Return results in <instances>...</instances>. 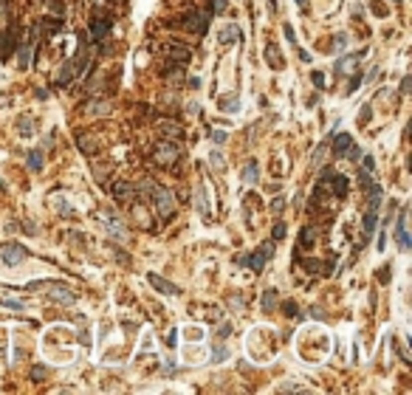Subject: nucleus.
Here are the masks:
<instances>
[{
    "mask_svg": "<svg viewBox=\"0 0 412 395\" xmlns=\"http://www.w3.org/2000/svg\"><path fill=\"white\" fill-rule=\"evenodd\" d=\"M28 167L34 169V172L43 169V150H31V153H28Z\"/></svg>",
    "mask_w": 412,
    "mask_h": 395,
    "instance_id": "ddd939ff",
    "label": "nucleus"
},
{
    "mask_svg": "<svg viewBox=\"0 0 412 395\" xmlns=\"http://www.w3.org/2000/svg\"><path fill=\"white\" fill-rule=\"evenodd\" d=\"M274 257V243H265L257 254H251V257H246L243 263L251 268V271H263V265H265V260H271Z\"/></svg>",
    "mask_w": 412,
    "mask_h": 395,
    "instance_id": "7ed1b4c3",
    "label": "nucleus"
},
{
    "mask_svg": "<svg viewBox=\"0 0 412 395\" xmlns=\"http://www.w3.org/2000/svg\"><path fill=\"white\" fill-rule=\"evenodd\" d=\"M110 28H113V23L105 14H96V17L90 20V37L93 40H107L110 37Z\"/></svg>",
    "mask_w": 412,
    "mask_h": 395,
    "instance_id": "20e7f679",
    "label": "nucleus"
},
{
    "mask_svg": "<svg viewBox=\"0 0 412 395\" xmlns=\"http://www.w3.org/2000/svg\"><path fill=\"white\" fill-rule=\"evenodd\" d=\"M237 37H240V28L237 26H226L220 31V43H235Z\"/></svg>",
    "mask_w": 412,
    "mask_h": 395,
    "instance_id": "4468645a",
    "label": "nucleus"
},
{
    "mask_svg": "<svg viewBox=\"0 0 412 395\" xmlns=\"http://www.w3.org/2000/svg\"><path fill=\"white\" fill-rule=\"evenodd\" d=\"M3 37H6V40H0V54L6 57V54L14 48V31H9V34H3Z\"/></svg>",
    "mask_w": 412,
    "mask_h": 395,
    "instance_id": "a211bd4d",
    "label": "nucleus"
},
{
    "mask_svg": "<svg viewBox=\"0 0 412 395\" xmlns=\"http://www.w3.org/2000/svg\"><path fill=\"white\" fill-rule=\"evenodd\" d=\"M302 237H305V240H302V246H311V243H314V229H305V232H302Z\"/></svg>",
    "mask_w": 412,
    "mask_h": 395,
    "instance_id": "c85d7f7f",
    "label": "nucleus"
},
{
    "mask_svg": "<svg viewBox=\"0 0 412 395\" xmlns=\"http://www.w3.org/2000/svg\"><path fill=\"white\" fill-rule=\"evenodd\" d=\"M271 206H274V209H277V212H280V209H282V206H285V201H282V198H277V201H274V203H271Z\"/></svg>",
    "mask_w": 412,
    "mask_h": 395,
    "instance_id": "58836bf2",
    "label": "nucleus"
},
{
    "mask_svg": "<svg viewBox=\"0 0 412 395\" xmlns=\"http://www.w3.org/2000/svg\"><path fill=\"white\" fill-rule=\"evenodd\" d=\"M265 54H268V62H271V65H280V51H277L274 45H268V48H265Z\"/></svg>",
    "mask_w": 412,
    "mask_h": 395,
    "instance_id": "5701e85b",
    "label": "nucleus"
},
{
    "mask_svg": "<svg viewBox=\"0 0 412 395\" xmlns=\"http://www.w3.org/2000/svg\"><path fill=\"white\" fill-rule=\"evenodd\" d=\"M212 141H215V144H223V141H226V133L223 130H212Z\"/></svg>",
    "mask_w": 412,
    "mask_h": 395,
    "instance_id": "bb28decb",
    "label": "nucleus"
},
{
    "mask_svg": "<svg viewBox=\"0 0 412 395\" xmlns=\"http://www.w3.org/2000/svg\"><path fill=\"white\" fill-rule=\"evenodd\" d=\"M395 235H398V246L401 251H410V235H407V212L398 215V226H395Z\"/></svg>",
    "mask_w": 412,
    "mask_h": 395,
    "instance_id": "6e6552de",
    "label": "nucleus"
},
{
    "mask_svg": "<svg viewBox=\"0 0 412 395\" xmlns=\"http://www.w3.org/2000/svg\"><path fill=\"white\" fill-rule=\"evenodd\" d=\"M20 130H23V133H31V122H26V119H23V122H20Z\"/></svg>",
    "mask_w": 412,
    "mask_h": 395,
    "instance_id": "e433bc0d",
    "label": "nucleus"
},
{
    "mask_svg": "<svg viewBox=\"0 0 412 395\" xmlns=\"http://www.w3.org/2000/svg\"><path fill=\"white\" fill-rule=\"evenodd\" d=\"M147 280L156 285V291H161V294H169V297H178L181 294V288L178 285H172V282H167V280H161L158 274H147Z\"/></svg>",
    "mask_w": 412,
    "mask_h": 395,
    "instance_id": "423d86ee",
    "label": "nucleus"
},
{
    "mask_svg": "<svg viewBox=\"0 0 412 395\" xmlns=\"http://www.w3.org/2000/svg\"><path fill=\"white\" fill-rule=\"evenodd\" d=\"M161 130L167 133V136H172V139H181V127H178L175 122H164L161 124Z\"/></svg>",
    "mask_w": 412,
    "mask_h": 395,
    "instance_id": "6ab92c4d",
    "label": "nucleus"
},
{
    "mask_svg": "<svg viewBox=\"0 0 412 395\" xmlns=\"http://www.w3.org/2000/svg\"><path fill=\"white\" fill-rule=\"evenodd\" d=\"M350 144H353L350 136H347V133H339V136L333 139V156L344 158V156H347V150H350Z\"/></svg>",
    "mask_w": 412,
    "mask_h": 395,
    "instance_id": "1a4fd4ad",
    "label": "nucleus"
},
{
    "mask_svg": "<svg viewBox=\"0 0 412 395\" xmlns=\"http://www.w3.org/2000/svg\"><path fill=\"white\" fill-rule=\"evenodd\" d=\"M410 88H412V77H404V82H401V93L404 96L410 93Z\"/></svg>",
    "mask_w": 412,
    "mask_h": 395,
    "instance_id": "c756f323",
    "label": "nucleus"
},
{
    "mask_svg": "<svg viewBox=\"0 0 412 395\" xmlns=\"http://www.w3.org/2000/svg\"><path fill=\"white\" fill-rule=\"evenodd\" d=\"M243 181H246V184H257V181H260V167H257V164H246Z\"/></svg>",
    "mask_w": 412,
    "mask_h": 395,
    "instance_id": "9b49d317",
    "label": "nucleus"
},
{
    "mask_svg": "<svg viewBox=\"0 0 412 395\" xmlns=\"http://www.w3.org/2000/svg\"><path fill=\"white\" fill-rule=\"evenodd\" d=\"M330 181H333V192L336 195L347 192V181H344V175H336V172H333V175H330Z\"/></svg>",
    "mask_w": 412,
    "mask_h": 395,
    "instance_id": "2eb2a0df",
    "label": "nucleus"
},
{
    "mask_svg": "<svg viewBox=\"0 0 412 395\" xmlns=\"http://www.w3.org/2000/svg\"><path fill=\"white\" fill-rule=\"evenodd\" d=\"M28 57H31V43L20 48V68H26L28 62H31V60H28Z\"/></svg>",
    "mask_w": 412,
    "mask_h": 395,
    "instance_id": "412c9836",
    "label": "nucleus"
},
{
    "mask_svg": "<svg viewBox=\"0 0 412 395\" xmlns=\"http://www.w3.org/2000/svg\"><path fill=\"white\" fill-rule=\"evenodd\" d=\"M226 359V350H223V347H218V350H215V356H212V361H223Z\"/></svg>",
    "mask_w": 412,
    "mask_h": 395,
    "instance_id": "f704fd0d",
    "label": "nucleus"
},
{
    "mask_svg": "<svg viewBox=\"0 0 412 395\" xmlns=\"http://www.w3.org/2000/svg\"><path fill=\"white\" fill-rule=\"evenodd\" d=\"M297 3H299V6H305V0H297Z\"/></svg>",
    "mask_w": 412,
    "mask_h": 395,
    "instance_id": "a19ab883",
    "label": "nucleus"
},
{
    "mask_svg": "<svg viewBox=\"0 0 412 395\" xmlns=\"http://www.w3.org/2000/svg\"><path fill=\"white\" fill-rule=\"evenodd\" d=\"M34 378L40 381V378H45V370L43 367H34Z\"/></svg>",
    "mask_w": 412,
    "mask_h": 395,
    "instance_id": "4c0bfd02",
    "label": "nucleus"
},
{
    "mask_svg": "<svg viewBox=\"0 0 412 395\" xmlns=\"http://www.w3.org/2000/svg\"><path fill=\"white\" fill-rule=\"evenodd\" d=\"M393 3H398V0H393Z\"/></svg>",
    "mask_w": 412,
    "mask_h": 395,
    "instance_id": "37998d69",
    "label": "nucleus"
},
{
    "mask_svg": "<svg viewBox=\"0 0 412 395\" xmlns=\"http://www.w3.org/2000/svg\"><path fill=\"white\" fill-rule=\"evenodd\" d=\"M378 206H381V186L370 184V212H376Z\"/></svg>",
    "mask_w": 412,
    "mask_h": 395,
    "instance_id": "f8f14e48",
    "label": "nucleus"
},
{
    "mask_svg": "<svg viewBox=\"0 0 412 395\" xmlns=\"http://www.w3.org/2000/svg\"><path fill=\"white\" fill-rule=\"evenodd\" d=\"M161 51L169 54L175 62H189V57H192V51H189V48H184V45H172V43L161 45Z\"/></svg>",
    "mask_w": 412,
    "mask_h": 395,
    "instance_id": "0eeeda50",
    "label": "nucleus"
},
{
    "mask_svg": "<svg viewBox=\"0 0 412 395\" xmlns=\"http://www.w3.org/2000/svg\"><path fill=\"white\" fill-rule=\"evenodd\" d=\"M282 31H285V37H288V43H297V37H294V28H291L288 23L282 26Z\"/></svg>",
    "mask_w": 412,
    "mask_h": 395,
    "instance_id": "2f4dec72",
    "label": "nucleus"
},
{
    "mask_svg": "<svg viewBox=\"0 0 412 395\" xmlns=\"http://www.w3.org/2000/svg\"><path fill=\"white\" fill-rule=\"evenodd\" d=\"M206 23H209V14H203V11H192V14H186L184 17V26L195 34H203L206 31Z\"/></svg>",
    "mask_w": 412,
    "mask_h": 395,
    "instance_id": "39448f33",
    "label": "nucleus"
},
{
    "mask_svg": "<svg viewBox=\"0 0 412 395\" xmlns=\"http://www.w3.org/2000/svg\"><path fill=\"white\" fill-rule=\"evenodd\" d=\"M274 302H277V291H265V297H263V308H265V311H271V308H274Z\"/></svg>",
    "mask_w": 412,
    "mask_h": 395,
    "instance_id": "4be33fe9",
    "label": "nucleus"
},
{
    "mask_svg": "<svg viewBox=\"0 0 412 395\" xmlns=\"http://www.w3.org/2000/svg\"><path fill=\"white\" fill-rule=\"evenodd\" d=\"M285 237V223H277L274 226V240H282Z\"/></svg>",
    "mask_w": 412,
    "mask_h": 395,
    "instance_id": "cd10ccee",
    "label": "nucleus"
},
{
    "mask_svg": "<svg viewBox=\"0 0 412 395\" xmlns=\"http://www.w3.org/2000/svg\"><path fill=\"white\" fill-rule=\"evenodd\" d=\"M361 167H364V172H373V169H376V161H373V156H361Z\"/></svg>",
    "mask_w": 412,
    "mask_h": 395,
    "instance_id": "393cba45",
    "label": "nucleus"
},
{
    "mask_svg": "<svg viewBox=\"0 0 412 395\" xmlns=\"http://www.w3.org/2000/svg\"><path fill=\"white\" fill-rule=\"evenodd\" d=\"M0 186H3V181H0Z\"/></svg>",
    "mask_w": 412,
    "mask_h": 395,
    "instance_id": "79ce46f5",
    "label": "nucleus"
},
{
    "mask_svg": "<svg viewBox=\"0 0 412 395\" xmlns=\"http://www.w3.org/2000/svg\"><path fill=\"white\" fill-rule=\"evenodd\" d=\"M209 158H212V164H215V167H223V158H220V156H218V153H212V156H209Z\"/></svg>",
    "mask_w": 412,
    "mask_h": 395,
    "instance_id": "c9c22d12",
    "label": "nucleus"
},
{
    "mask_svg": "<svg viewBox=\"0 0 412 395\" xmlns=\"http://www.w3.org/2000/svg\"><path fill=\"white\" fill-rule=\"evenodd\" d=\"M0 257H3V263L6 265H20V263H26V257H28V251L20 243H6V246L0 248Z\"/></svg>",
    "mask_w": 412,
    "mask_h": 395,
    "instance_id": "f03ea898",
    "label": "nucleus"
},
{
    "mask_svg": "<svg viewBox=\"0 0 412 395\" xmlns=\"http://www.w3.org/2000/svg\"><path fill=\"white\" fill-rule=\"evenodd\" d=\"M223 110H229V113H237V110H240V102H237L235 96L226 99V102H223Z\"/></svg>",
    "mask_w": 412,
    "mask_h": 395,
    "instance_id": "b1692460",
    "label": "nucleus"
},
{
    "mask_svg": "<svg viewBox=\"0 0 412 395\" xmlns=\"http://www.w3.org/2000/svg\"><path fill=\"white\" fill-rule=\"evenodd\" d=\"M280 390H294V393H305V387H302V384H282Z\"/></svg>",
    "mask_w": 412,
    "mask_h": 395,
    "instance_id": "473e14b6",
    "label": "nucleus"
},
{
    "mask_svg": "<svg viewBox=\"0 0 412 395\" xmlns=\"http://www.w3.org/2000/svg\"><path fill=\"white\" fill-rule=\"evenodd\" d=\"M215 9L223 11V9H226V0H215Z\"/></svg>",
    "mask_w": 412,
    "mask_h": 395,
    "instance_id": "ea45409f",
    "label": "nucleus"
},
{
    "mask_svg": "<svg viewBox=\"0 0 412 395\" xmlns=\"http://www.w3.org/2000/svg\"><path fill=\"white\" fill-rule=\"evenodd\" d=\"M373 229H376V212H370L367 218H364V237L373 235Z\"/></svg>",
    "mask_w": 412,
    "mask_h": 395,
    "instance_id": "aec40b11",
    "label": "nucleus"
},
{
    "mask_svg": "<svg viewBox=\"0 0 412 395\" xmlns=\"http://www.w3.org/2000/svg\"><path fill=\"white\" fill-rule=\"evenodd\" d=\"M156 158L161 161V164H172L178 158V150L172 147V144H158V153H156Z\"/></svg>",
    "mask_w": 412,
    "mask_h": 395,
    "instance_id": "9d476101",
    "label": "nucleus"
},
{
    "mask_svg": "<svg viewBox=\"0 0 412 395\" xmlns=\"http://www.w3.org/2000/svg\"><path fill=\"white\" fill-rule=\"evenodd\" d=\"M153 198H156V206H158V212H161V218H164V220L175 215V201H172V192L161 189V186H153Z\"/></svg>",
    "mask_w": 412,
    "mask_h": 395,
    "instance_id": "f257e3e1",
    "label": "nucleus"
},
{
    "mask_svg": "<svg viewBox=\"0 0 412 395\" xmlns=\"http://www.w3.org/2000/svg\"><path fill=\"white\" fill-rule=\"evenodd\" d=\"M79 144H82V150H85V153H93V144H90L88 136H79Z\"/></svg>",
    "mask_w": 412,
    "mask_h": 395,
    "instance_id": "a878e982",
    "label": "nucleus"
},
{
    "mask_svg": "<svg viewBox=\"0 0 412 395\" xmlns=\"http://www.w3.org/2000/svg\"><path fill=\"white\" fill-rule=\"evenodd\" d=\"M314 85H316V88H325V77L319 74V71L314 74Z\"/></svg>",
    "mask_w": 412,
    "mask_h": 395,
    "instance_id": "72a5a7b5",
    "label": "nucleus"
},
{
    "mask_svg": "<svg viewBox=\"0 0 412 395\" xmlns=\"http://www.w3.org/2000/svg\"><path fill=\"white\" fill-rule=\"evenodd\" d=\"M347 158L359 161V158H361V150H359V147H353V144H350V150H347Z\"/></svg>",
    "mask_w": 412,
    "mask_h": 395,
    "instance_id": "7c9ffc66",
    "label": "nucleus"
},
{
    "mask_svg": "<svg viewBox=\"0 0 412 395\" xmlns=\"http://www.w3.org/2000/svg\"><path fill=\"white\" fill-rule=\"evenodd\" d=\"M113 192H116V198H130V192H133V186L130 184H124V181H119V184H113Z\"/></svg>",
    "mask_w": 412,
    "mask_h": 395,
    "instance_id": "dca6fc26",
    "label": "nucleus"
},
{
    "mask_svg": "<svg viewBox=\"0 0 412 395\" xmlns=\"http://www.w3.org/2000/svg\"><path fill=\"white\" fill-rule=\"evenodd\" d=\"M51 297L54 299H60V302H74V294H71V291H65V288H51Z\"/></svg>",
    "mask_w": 412,
    "mask_h": 395,
    "instance_id": "f3484780",
    "label": "nucleus"
}]
</instances>
